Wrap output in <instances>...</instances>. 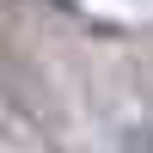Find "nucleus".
Segmentation results:
<instances>
[{
	"label": "nucleus",
	"mask_w": 153,
	"mask_h": 153,
	"mask_svg": "<svg viewBox=\"0 0 153 153\" xmlns=\"http://www.w3.org/2000/svg\"><path fill=\"white\" fill-rule=\"evenodd\" d=\"M123 153H153V129H141V135H129V147Z\"/></svg>",
	"instance_id": "1"
}]
</instances>
